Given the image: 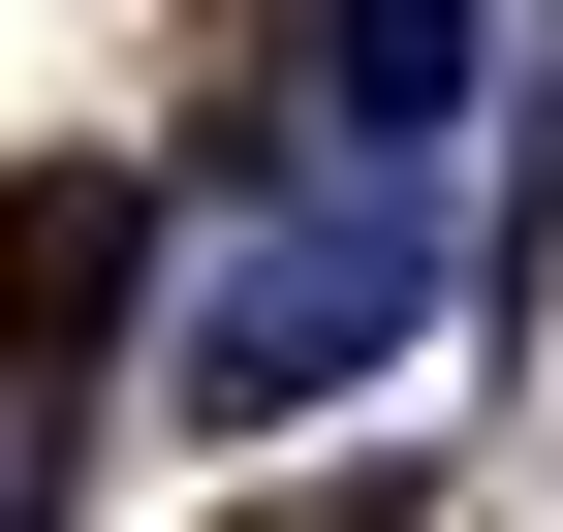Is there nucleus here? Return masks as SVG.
I'll use <instances>...</instances> for the list:
<instances>
[{"label": "nucleus", "instance_id": "nucleus-2", "mask_svg": "<svg viewBox=\"0 0 563 532\" xmlns=\"http://www.w3.org/2000/svg\"><path fill=\"white\" fill-rule=\"evenodd\" d=\"M125 282H157V157H32L0 188V376H95Z\"/></svg>", "mask_w": 563, "mask_h": 532}, {"label": "nucleus", "instance_id": "nucleus-4", "mask_svg": "<svg viewBox=\"0 0 563 532\" xmlns=\"http://www.w3.org/2000/svg\"><path fill=\"white\" fill-rule=\"evenodd\" d=\"M0 532H63V376H0Z\"/></svg>", "mask_w": 563, "mask_h": 532}, {"label": "nucleus", "instance_id": "nucleus-3", "mask_svg": "<svg viewBox=\"0 0 563 532\" xmlns=\"http://www.w3.org/2000/svg\"><path fill=\"white\" fill-rule=\"evenodd\" d=\"M470 63H501V0H313V157H376V188H439V125H470Z\"/></svg>", "mask_w": 563, "mask_h": 532}, {"label": "nucleus", "instance_id": "nucleus-1", "mask_svg": "<svg viewBox=\"0 0 563 532\" xmlns=\"http://www.w3.org/2000/svg\"><path fill=\"white\" fill-rule=\"evenodd\" d=\"M407 313H439V188H376V157H344V220H282L251 282L188 313V408H220V439H251V408H344Z\"/></svg>", "mask_w": 563, "mask_h": 532}]
</instances>
